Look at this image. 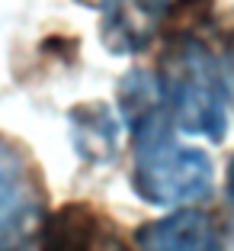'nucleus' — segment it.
<instances>
[{
  "label": "nucleus",
  "mask_w": 234,
  "mask_h": 251,
  "mask_svg": "<svg viewBox=\"0 0 234 251\" xmlns=\"http://www.w3.org/2000/svg\"><path fill=\"white\" fill-rule=\"evenodd\" d=\"M215 180L212 161L202 148L173 139V126L161 123L135 132L132 184L151 206H186L209 197Z\"/></svg>",
  "instance_id": "2"
},
{
  "label": "nucleus",
  "mask_w": 234,
  "mask_h": 251,
  "mask_svg": "<svg viewBox=\"0 0 234 251\" xmlns=\"http://www.w3.org/2000/svg\"><path fill=\"white\" fill-rule=\"evenodd\" d=\"M119 103H122L125 123L128 129L141 132V129H151V126L170 123L167 103H164V94L157 87V77L151 71H132L125 74L122 84H119ZM173 126V123H170Z\"/></svg>",
  "instance_id": "6"
},
{
  "label": "nucleus",
  "mask_w": 234,
  "mask_h": 251,
  "mask_svg": "<svg viewBox=\"0 0 234 251\" xmlns=\"http://www.w3.org/2000/svg\"><path fill=\"white\" fill-rule=\"evenodd\" d=\"M71 126H74L77 155L93 164L112 161V155H116V119H112L109 106L103 103L81 106V110H74Z\"/></svg>",
  "instance_id": "8"
},
{
  "label": "nucleus",
  "mask_w": 234,
  "mask_h": 251,
  "mask_svg": "<svg viewBox=\"0 0 234 251\" xmlns=\"http://www.w3.org/2000/svg\"><path fill=\"white\" fill-rule=\"evenodd\" d=\"M36 251H93V216L84 206H61L39 222L32 235Z\"/></svg>",
  "instance_id": "7"
},
{
  "label": "nucleus",
  "mask_w": 234,
  "mask_h": 251,
  "mask_svg": "<svg viewBox=\"0 0 234 251\" xmlns=\"http://www.w3.org/2000/svg\"><path fill=\"white\" fill-rule=\"evenodd\" d=\"M154 77L176 129L190 135H205L209 142L225 139L228 100H231L228 65L202 39H173Z\"/></svg>",
  "instance_id": "1"
},
{
  "label": "nucleus",
  "mask_w": 234,
  "mask_h": 251,
  "mask_svg": "<svg viewBox=\"0 0 234 251\" xmlns=\"http://www.w3.org/2000/svg\"><path fill=\"white\" fill-rule=\"evenodd\" d=\"M167 13L170 0H103V45L116 55H141L154 45Z\"/></svg>",
  "instance_id": "4"
},
{
  "label": "nucleus",
  "mask_w": 234,
  "mask_h": 251,
  "mask_svg": "<svg viewBox=\"0 0 234 251\" xmlns=\"http://www.w3.org/2000/svg\"><path fill=\"white\" fill-rule=\"evenodd\" d=\"M42 222V190L16 145L0 139V251H22Z\"/></svg>",
  "instance_id": "3"
},
{
  "label": "nucleus",
  "mask_w": 234,
  "mask_h": 251,
  "mask_svg": "<svg viewBox=\"0 0 234 251\" xmlns=\"http://www.w3.org/2000/svg\"><path fill=\"white\" fill-rule=\"evenodd\" d=\"M141 251H228L225 229L209 213L183 209L141 226L135 235Z\"/></svg>",
  "instance_id": "5"
}]
</instances>
